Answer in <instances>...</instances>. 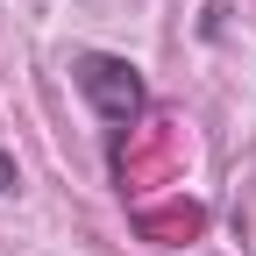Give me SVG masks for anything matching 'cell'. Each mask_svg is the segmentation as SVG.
Wrapping results in <instances>:
<instances>
[{
	"label": "cell",
	"instance_id": "1",
	"mask_svg": "<svg viewBox=\"0 0 256 256\" xmlns=\"http://www.w3.org/2000/svg\"><path fill=\"white\" fill-rule=\"evenodd\" d=\"M72 78H78V92H86V107L107 121V136H121V128H128V121H142V107H150L142 72H136L128 57L86 50V57H72Z\"/></svg>",
	"mask_w": 256,
	"mask_h": 256
},
{
	"label": "cell",
	"instance_id": "2",
	"mask_svg": "<svg viewBox=\"0 0 256 256\" xmlns=\"http://www.w3.org/2000/svg\"><path fill=\"white\" fill-rule=\"evenodd\" d=\"M0 192H14V164H8V156H0Z\"/></svg>",
	"mask_w": 256,
	"mask_h": 256
}]
</instances>
